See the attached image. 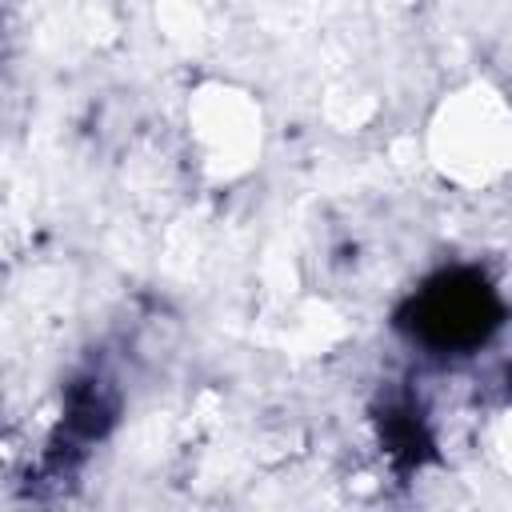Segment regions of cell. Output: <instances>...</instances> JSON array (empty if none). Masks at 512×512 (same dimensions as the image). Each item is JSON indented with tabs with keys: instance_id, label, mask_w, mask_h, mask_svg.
Segmentation results:
<instances>
[{
	"instance_id": "cell-1",
	"label": "cell",
	"mask_w": 512,
	"mask_h": 512,
	"mask_svg": "<svg viewBox=\"0 0 512 512\" xmlns=\"http://www.w3.org/2000/svg\"><path fill=\"white\" fill-rule=\"evenodd\" d=\"M488 316V292L480 284L472 288H436L428 292L424 300V328L436 336V340H472L484 332V320Z\"/></svg>"
}]
</instances>
